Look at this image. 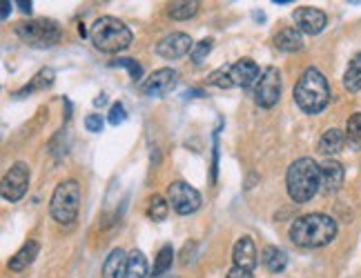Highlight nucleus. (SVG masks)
<instances>
[{"label":"nucleus","instance_id":"10","mask_svg":"<svg viewBox=\"0 0 361 278\" xmlns=\"http://www.w3.org/2000/svg\"><path fill=\"white\" fill-rule=\"evenodd\" d=\"M194 49V42L183 31H172L156 45V53L165 60H178Z\"/></svg>","mask_w":361,"mask_h":278},{"label":"nucleus","instance_id":"1","mask_svg":"<svg viewBox=\"0 0 361 278\" xmlns=\"http://www.w3.org/2000/svg\"><path fill=\"white\" fill-rule=\"evenodd\" d=\"M337 236V223L328 214H305L290 227V238L296 247H324Z\"/></svg>","mask_w":361,"mask_h":278},{"label":"nucleus","instance_id":"27","mask_svg":"<svg viewBox=\"0 0 361 278\" xmlns=\"http://www.w3.org/2000/svg\"><path fill=\"white\" fill-rule=\"evenodd\" d=\"M172 261H174V250L172 245H163L161 252L156 256V263H154V276H163L169 267H172Z\"/></svg>","mask_w":361,"mask_h":278},{"label":"nucleus","instance_id":"30","mask_svg":"<svg viewBox=\"0 0 361 278\" xmlns=\"http://www.w3.org/2000/svg\"><path fill=\"white\" fill-rule=\"evenodd\" d=\"M210 49H212V38H203L201 42H196L194 45V49H192V60L196 62H203V58L210 53Z\"/></svg>","mask_w":361,"mask_h":278},{"label":"nucleus","instance_id":"20","mask_svg":"<svg viewBox=\"0 0 361 278\" xmlns=\"http://www.w3.org/2000/svg\"><path fill=\"white\" fill-rule=\"evenodd\" d=\"M344 141L346 136L342 130H337V127H333V130H328L321 141H319V152L326 154V156H333V154H339L344 149Z\"/></svg>","mask_w":361,"mask_h":278},{"label":"nucleus","instance_id":"25","mask_svg":"<svg viewBox=\"0 0 361 278\" xmlns=\"http://www.w3.org/2000/svg\"><path fill=\"white\" fill-rule=\"evenodd\" d=\"M51 82H54V71H51V69H40L34 76V80H31L27 87H23L18 92V96H27V94L36 92V89H47Z\"/></svg>","mask_w":361,"mask_h":278},{"label":"nucleus","instance_id":"19","mask_svg":"<svg viewBox=\"0 0 361 278\" xmlns=\"http://www.w3.org/2000/svg\"><path fill=\"white\" fill-rule=\"evenodd\" d=\"M261 263L263 267L268 270L270 274H281L285 270V265H288V254L279 247H265L263 254H261Z\"/></svg>","mask_w":361,"mask_h":278},{"label":"nucleus","instance_id":"16","mask_svg":"<svg viewBox=\"0 0 361 278\" xmlns=\"http://www.w3.org/2000/svg\"><path fill=\"white\" fill-rule=\"evenodd\" d=\"M127 261H130V256L121 247L112 250L103 265V278H127Z\"/></svg>","mask_w":361,"mask_h":278},{"label":"nucleus","instance_id":"17","mask_svg":"<svg viewBox=\"0 0 361 278\" xmlns=\"http://www.w3.org/2000/svg\"><path fill=\"white\" fill-rule=\"evenodd\" d=\"M38 252H40V245H38L36 241L25 243L23 247H20V250L12 256V261H9V270H12V272H25L27 267L36 261Z\"/></svg>","mask_w":361,"mask_h":278},{"label":"nucleus","instance_id":"26","mask_svg":"<svg viewBox=\"0 0 361 278\" xmlns=\"http://www.w3.org/2000/svg\"><path fill=\"white\" fill-rule=\"evenodd\" d=\"M346 138L350 147L361 149V114H353L346 123Z\"/></svg>","mask_w":361,"mask_h":278},{"label":"nucleus","instance_id":"29","mask_svg":"<svg viewBox=\"0 0 361 278\" xmlns=\"http://www.w3.org/2000/svg\"><path fill=\"white\" fill-rule=\"evenodd\" d=\"M208 82H210V85H217V87H221V89L232 87V80H230V67H221V69H217V71L210 76Z\"/></svg>","mask_w":361,"mask_h":278},{"label":"nucleus","instance_id":"32","mask_svg":"<svg viewBox=\"0 0 361 278\" xmlns=\"http://www.w3.org/2000/svg\"><path fill=\"white\" fill-rule=\"evenodd\" d=\"M103 125H105V123H103V119H101V114H90L87 119H85V127H87V130L94 132V134L101 132Z\"/></svg>","mask_w":361,"mask_h":278},{"label":"nucleus","instance_id":"33","mask_svg":"<svg viewBox=\"0 0 361 278\" xmlns=\"http://www.w3.org/2000/svg\"><path fill=\"white\" fill-rule=\"evenodd\" d=\"M226 278H252V272L248 270H241V267H232V270L228 272Z\"/></svg>","mask_w":361,"mask_h":278},{"label":"nucleus","instance_id":"12","mask_svg":"<svg viewBox=\"0 0 361 278\" xmlns=\"http://www.w3.org/2000/svg\"><path fill=\"white\" fill-rule=\"evenodd\" d=\"M176 80H178V73L174 69H158L143 82V94H147V96H163V94L174 89Z\"/></svg>","mask_w":361,"mask_h":278},{"label":"nucleus","instance_id":"9","mask_svg":"<svg viewBox=\"0 0 361 278\" xmlns=\"http://www.w3.org/2000/svg\"><path fill=\"white\" fill-rule=\"evenodd\" d=\"M167 202L178 214H194L201 207V194L192 185L176 180L167 187Z\"/></svg>","mask_w":361,"mask_h":278},{"label":"nucleus","instance_id":"15","mask_svg":"<svg viewBox=\"0 0 361 278\" xmlns=\"http://www.w3.org/2000/svg\"><path fill=\"white\" fill-rule=\"evenodd\" d=\"M321 169V189L326 194H335L344 185V167L337 160H326L319 165Z\"/></svg>","mask_w":361,"mask_h":278},{"label":"nucleus","instance_id":"24","mask_svg":"<svg viewBox=\"0 0 361 278\" xmlns=\"http://www.w3.org/2000/svg\"><path fill=\"white\" fill-rule=\"evenodd\" d=\"M167 209H169V202L163 196H152L150 200H147L145 214H147V218H152L154 223H161L167 216Z\"/></svg>","mask_w":361,"mask_h":278},{"label":"nucleus","instance_id":"23","mask_svg":"<svg viewBox=\"0 0 361 278\" xmlns=\"http://www.w3.org/2000/svg\"><path fill=\"white\" fill-rule=\"evenodd\" d=\"M127 278H147V259L143 252L134 250L127 261Z\"/></svg>","mask_w":361,"mask_h":278},{"label":"nucleus","instance_id":"31","mask_svg":"<svg viewBox=\"0 0 361 278\" xmlns=\"http://www.w3.org/2000/svg\"><path fill=\"white\" fill-rule=\"evenodd\" d=\"M127 119V114H125V107L121 103H114L112 105V110H110V125H121L123 121Z\"/></svg>","mask_w":361,"mask_h":278},{"label":"nucleus","instance_id":"2","mask_svg":"<svg viewBox=\"0 0 361 278\" xmlns=\"http://www.w3.org/2000/svg\"><path fill=\"white\" fill-rule=\"evenodd\" d=\"M330 101V87L326 76L314 67H308L294 85V103L305 114H321Z\"/></svg>","mask_w":361,"mask_h":278},{"label":"nucleus","instance_id":"34","mask_svg":"<svg viewBox=\"0 0 361 278\" xmlns=\"http://www.w3.org/2000/svg\"><path fill=\"white\" fill-rule=\"evenodd\" d=\"M14 5H18L23 14H31V3H27V0H18V3H14Z\"/></svg>","mask_w":361,"mask_h":278},{"label":"nucleus","instance_id":"3","mask_svg":"<svg viewBox=\"0 0 361 278\" xmlns=\"http://www.w3.org/2000/svg\"><path fill=\"white\" fill-rule=\"evenodd\" d=\"M285 187L294 202H308L321 187V169L312 158H299L288 167Z\"/></svg>","mask_w":361,"mask_h":278},{"label":"nucleus","instance_id":"22","mask_svg":"<svg viewBox=\"0 0 361 278\" xmlns=\"http://www.w3.org/2000/svg\"><path fill=\"white\" fill-rule=\"evenodd\" d=\"M344 87L355 94V92H361V53L350 60V65L344 73Z\"/></svg>","mask_w":361,"mask_h":278},{"label":"nucleus","instance_id":"14","mask_svg":"<svg viewBox=\"0 0 361 278\" xmlns=\"http://www.w3.org/2000/svg\"><path fill=\"white\" fill-rule=\"evenodd\" d=\"M259 76H261V69L257 62L250 58H243L230 67V80L232 85H237V87H250L252 82L259 80Z\"/></svg>","mask_w":361,"mask_h":278},{"label":"nucleus","instance_id":"11","mask_svg":"<svg viewBox=\"0 0 361 278\" xmlns=\"http://www.w3.org/2000/svg\"><path fill=\"white\" fill-rule=\"evenodd\" d=\"M294 23H296V29L303 31V34H319V31H324L326 23H328V16L321 12V9H314V7H301L296 9V12L292 14Z\"/></svg>","mask_w":361,"mask_h":278},{"label":"nucleus","instance_id":"5","mask_svg":"<svg viewBox=\"0 0 361 278\" xmlns=\"http://www.w3.org/2000/svg\"><path fill=\"white\" fill-rule=\"evenodd\" d=\"M81 198H83V191H81L78 180L67 178L62 180V183H58L49 202L51 218H54L58 225H74L78 218Z\"/></svg>","mask_w":361,"mask_h":278},{"label":"nucleus","instance_id":"21","mask_svg":"<svg viewBox=\"0 0 361 278\" xmlns=\"http://www.w3.org/2000/svg\"><path fill=\"white\" fill-rule=\"evenodd\" d=\"M199 12L196 0H176V3H169L167 16L172 20H190Z\"/></svg>","mask_w":361,"mask_h":278},{"label":"nucleus","instance_id":"8","mask_svg":"<svg viewBox=\"0 0 361 278\" xmlns=\"http://www.w3.org/2000/svg\"><path fill=\"white\" fill-rule=\"evenodd\" d=\"M29 187V167L27 163H14L12 169L5 174L3 185H0V191H3V198L7 202H18L25 196V191Z\"/></svg>","mask_w":361,"mask_h":278},{"label":"nucleus","instance_id":"18","mask_svg":"<svg viewBox=\"0 0 361 278\" xmlns=\"http://www.w3.org/2000/svg\"><path fill=\"white\" fill-rule=\"evenodd\" d=\"M274 47L281 51H299L303 47V36L299 29L285 27L281 29L277 36H274Z\"/></svg>","mask_w":361,"mask_h":278},{"label":"nucleus","instance_id":"4","mask_svg":"<svg viewBox=\"0 0 361 278\" xmlns=\"http://www.w3.org/2000/svg\"><path fill=\"white\" fill-rule=\"evenodd\" d=\"M90 38L96 49H101L105 53H119L132 45L134 36L123 20L114 18V16H103L92 23Z\"/></svg>","mask_w":361,"mask_h":278},{"label":"nucleus","instance_id":"28","mask_svg":"<svg viewBox=\"0 0 361 278\" xmlns=\"http://www.w3.org/2000/svg\"><path fill=\"white\" fill-rule=\"evenodd\" d=\"M112 67H125L127 71H130V78L132 80H141L143 78V67L136 62L134 58H116L110 62Z\"/></svg>","mask_w":361,"mask_h":278},{"label":"nucleus","instance_id":"6","mask_svg":"<svg viewBox=\"0 0 361 278\" xmlns=\"http://www.w3.org/2000/svg\"><path fill=\"white\" fill-rule=\"evenodd\" d=\"M18 38L29 47L36 49H47L54 47L62 38V29L56 20L51 18H36V20H25L16 27Z\"/></svg>","mask_w":361,"mask_h":278},{"label":"nucleus","instance_id":"35","mask_svg":"<svg viewBox=\"0 0 361 278\" xmlns=\"http://www.w3.org/2000/svg\"><path fill=\"white\" fill-rule=\"evenodd\" d=\"M9 12H12V3H5V5H3V14H0V18L7 20V18H9Z\"/></svg>","mask_w":361,"mask_h":278},{"label":"nucleus","instance_id":"7","mask_svg":"<svg viewBox=\"0 0 361 278\" xmlns=\"http://www.w3.org/2000/svg\"><path fill=\"white\" fill-rule=\"evenodd\" d=\"M281 98V73L277 67H268L261 71V76L254 85V103L263 110H270Z\"/></svg>","mask_w":361,"mask_h":278},{"label":"nucleus","instance_id":"36","mask_svg":"<svg viewBox=\"0 0 361 278\" xmlns=\"http://www.w3.org/2000/svg\"><path fill=\"white\" fill-rule=\"evenodd\" d=\"M105 101H108V98H105V96H99V98L94 101V105H96V107H99V105H105Z\"/></svg>","mask_w":361,"mask_h":278},{"label":"nucleus","instance_id":"13","mask_svg":"<svg viewBox=\"0 0 361 278\" xmlns=\"http://www.w3.org/2000/svg\"><path fill=\"white\" fill-rule=\"evenodd\" d=\"M232 261H235V267H241V270L252 272L259 263L257 256V247H254V241L250 236H243L235 243V250H232Z\"/></svg>","mask_w":361,"mask_h":278}]
</instances>
